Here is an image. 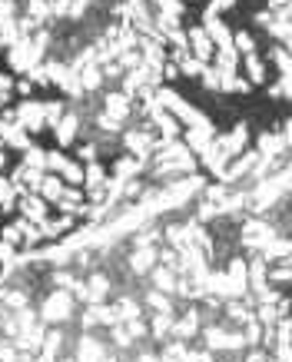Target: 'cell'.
Masks as SVG:
<instances>
[{"instance_id":"8","label":"cell","mask_w":292,"mask_h":362,"mask_svg":"<svg viewBox=\"0 0 292 362\" xmlns=\"http://www.w3.org/2000/svg\"><path fill=\"white\" fill-rule=\"evenodd\" d=\"M17 197H21V187H17L13 180H7V176H0V213H4V216H7V213H13Z\"/></svg>"},{"instance_id":"2","label":"cell","mask_w":292,"mask_h":362,"mask_svg":"<svg viewBox=\"0 0 292 362\" xmlns=\"http://www.w3.org/2000/svg\"><path fill=\"white\" fill-rule=\"evenodd\" d=\"M40 316H44V322H64V319H70L74 316V296L64 293V289L50 293L44 299V306H40Z\"/></svg>"},{"instance_id":"10","label":"cell","mask_w":292,"mask_h":362,"mask_svg":"<svg viewBox=\"0 0 292 362\" xmlns=\"http://www.w3.org/2000/svg\"><path fill=\"white\" fill-rule=\"evenodd\" d=\"M100 359H103V346L93 336H83L80 346H76V362H100Z\"/></svg>"},{"instance_id":"6","label":"cell","mask_w":292,"mask_h":362,"mask_svg":"<svg viewBox=\"0 0 292 362\" xmlns=\"http://www.w3.org/2000/svg\"><path fill=\"white\" fill-rule=\"evenodd\" d=\"M103 117L113 123H123L130 117V97L127 93H107V103H103Z\"/></svg>"},{"instance_id":"3","label":"cell","mask_w":292,"mask_h":362,"mask_svg":"<svg viewBox=\"0 0 292 362\" xmlns=\"http://www.w3.org/2000/svg\"><path fill=\"white\" fill-rule=\"evenodd\" d=\"M21 220L33 223V226H40V223L50 220V203H47L40 193H21Z\"/></svg>"},{"instance_id":"5","label":"cell","mask_w":292,"mask_h":362,"mask_svg":"<svg viewBox=\"0 0 292 362\" xmlns=\"http://www.w3.org/2000/svg\"><path fill=\"white\" fill-rule=\"evenodd\" d=\"M57 143L60 146H70V143H76V136H80V113L76 110H66L60 120H57Z\"/></svg>"},{"instance_id":"11","label":"cell","mask_w":292,"mask_h":362,"mask_svg":"<svg viewBox=\"0 0 292 362\" xmlns=\"http://www.w3.org/2000/svg\"><path fill=\"white\" fill-rule=\"evenodd\" d=\"M13 83H17L13 77H7V74H0V110H4V107L11 103V97H13Z\"/></svg>"},{"instance_id":"9","label":"cell","mask_w":292,"mask_h":362,"mask_svg":"<svg viewBox=\"0 0 292 362\" xmlns=\"http://www.w3.org/2000/svg\"><path fill=\"white\" fill-rule=\"evenodd\" d=\"M153 266H156V250H153V246H140V250L130 256V269H133L136 276L150 273Z\"/></svg>"},{"instance_id":"7","label":"cell","mask_w":292,"mask_h":362,"mask_svg":"<svg viewBox=\"0 0 292 362\" xmlns=\"http://www.w3.org/2000/svg\"><path fill=\"white\" fill-rule=\"evenodd\" d=\"M64 189H66V183L60 180V176H54V173H44V180H40V187H37V193L54 206V203H60V197H64Z\"/></svg>"},{"instance_id":"1","label":"cell","mask_w":292,"mask_h":362,"mask_svg":"<svg viewBox=\"0 0 292 362\" xmlns=\"http://www.w3.org/2000/svg\"><path fill=\"white\" fill-rule=\"evenodd\" d=\"M13 120L21 123L23 130L37 136V133L47 130V113H44V103L40 100H21L17 107H13Z\"/></svg>"},{"instance_id":"4","label":"cell","mask_w":292,"mask_h":362,"mask_svg":"<svg viewBox=\"0 0 292 362\" xmlns=\"http://www.w3.org/2000/svg\"><path fill=\"white\" fill-rule=\"evenodd\" d=\"M186 50H189L199 64H209V60L216 57V47H213V40H209V33H206L203 27H189V30H186Z\"/></svg>"}]
</instances>
